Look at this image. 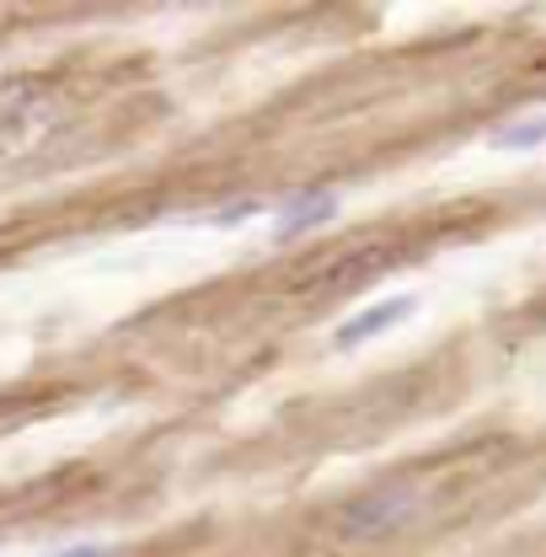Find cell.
I'll use <instances>...</instances> for the list:
<instances>
[{
  "label": "cell",
  "mask_w": 546,
  "mask_h": 557,
  "mask_svg": "<svg viewBox=\"0 0 546 557\" xmlns=\"http://www.w3.org/2000/svg\"><path fill=\"white\" fill-rule=\"evenodd\" d=\"M418 487H375V493H364V498H353L348 509L338 515L343 536H353V542H364V536H386V531H402L412 515H418Z\"/></svg>",
  "instance_id": "1"
},
{
  "label": "cell",
  "mask_w": 546,
  "mask_h": 557,
  "mask_svg": "<svg viewBox=\"0 0 546 557\" xmlns=\"http://www.w3.org/2000/svg\"><path fill=\"white\" fill-rule=\"evenodd\" d=\"M333 214H338V194H333V188H306V194H295L289 205L278 209L273 236L289 242V236H300V231H311V225H327Z\"/></svg>",
  "instance_id": "2"
},
{
  "label": "cell",
  "mask_w": 546,
  "mask_h": 557,
  "mask_svg": "<svg viewBox=\"0 0 546 557\" xmlns=\"http://www.w3.org/2000/svg\"><path fill=\"white\" fill-rule=\"evenodd\" d=\"M412 306H418L412 295H392V300H381V306H364V311H359L353 322H343V327H338V338H333V344H338V348H359L364 338H375V333H386V327L408 322V317H412Z\"/></svg>",
  "instance_id": "3"
},
{
  "label": "cell",
  "mask_w": 546,
  "mask_h": 557,
  "mask_svg": "<svg viewBox=\"0 0 546 557\" xmlns=\"http://www.w3.org/2000/svg\"><path fill=\"white\" fill-rule=\"evenodd\" d=\"M498 145H509V150H536L546 139V113L542 119H525V124H509V129H498Z\"/></svg>",
  "instance_id": "4"
},
{
  "label": "cell",
  "mask_w": 546,
  "mask_h": 557,
  "mask_svg": "<svg viewBox=\"0 0 546 557\" xmlns=\"http://www.w3.org/2000/svg\"><path fill=\"white\" fill-rule=\"evenodd\" d=\"M252 214H263V205H258V199H241V205L220 209V214H214V225H236V220H252Z\"/></svg>",
  "instance_id": "5"
},
{
  "label": "cell",
  "mask_w": 546,
  "mask_h": 557,
  "mask_svg": "<svg viewBox=\"0 0 546 557\" xmlns=\"http://www.w3.org/2000/svg\"><path fill=\"white\" fill-rule=\"evenodd\" d=\"M60 557H108V547H70V553H60Z\"/></svg>",
  "instance_id": "6"
}]
</instances>
